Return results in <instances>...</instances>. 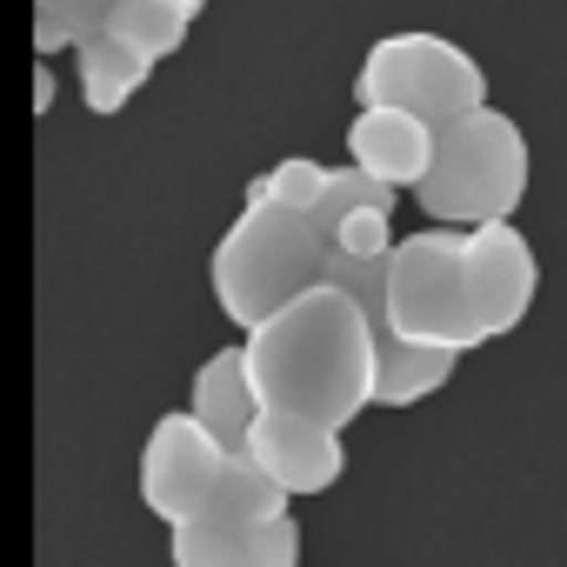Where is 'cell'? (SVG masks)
I'll return each mask as SVG.
<instances>
[{"label": "cell", "mask_w": 567, "mask_h": 567, "mask_svg": "<svg viewBox=\"0 0 567 567\" xmlns=\"http://www.w3.org/2000/svg\"><path fill=\"white\" fill-rule=\"evenodd\" d=\"M240 354L260 414H295L341 434L374 408V334L361 308L334 288H315L267 315L260 328H247Z\"/></svg>", "instance_id": "obj_1"}, {"label": "cell", "mask_w": 567, "mask_h": 567, "mask_svg": "<svg viewBox=\"0 0 567 567\" xmlns=\"http://www.w3.org/2000/svg\"><path fill=\"white\" fill-rule=\"evenodd\" d=\"M527 174H534V154H527V134L514 127V114L474 107L434 134V161H427L414 200L434 227L474 234V227L514 220V207L527 200Z\"/></svg>", "instance_id": "obj_2"}, {"label": "cell", "mask_w": 567, "mask_h": 567, "mask_svg": "<svg viewBox=\"0 0 567 567\" xmlns=\"http://www.w3.org/2000/svg\"><path fill=\"white\" fill-rule=\"evenodd\" d=\"M321 267H328V240L315 234L308 214L240 207V220L220 234V247L207 260V280H214V301L234 328H260L288 301L315 295Z\"/></svg>", "instance_id": "obj_3"}, {"label": "cell", "mask_w": 567, "mask_h": 567, "mask_svg": "<svg viewBox=\"0 0 567 567\" xmlns=\"http://www.w3.org/2000/svg\"><path fill=\"white\" fill-rule=\"evenodd\" d=\"M354 101L361 107H394V114H414L427 121L434 134L474 107H487V74L481 61L447 41V34H427V28H408V34H381L361 68H354Z\"/></svg>", "instance_id": "obj_4"}, {"label": "cell", "mask_w": 567, "mask_h": 567, "mask_svg": "<svg viewBox=\"0 0 567 567\" xmlns=\"http://www.w3.org/2000/svg\"><path fill=\"white\" fill-rule=\"evenodd\" d=\"M388 334L414 341V348H447V354H467L487 341L474 321V301H467V234L421 227V234L394 240V254H388Z\"/></svg>", "instance_id": "obj_5"}, {"label": "cell", "mask_w": 567, "mask_h": 567, "mask_svg": "<svg viewBox=\"0 0 567 567\" xmlns=\"http://www.w3.org/2000/svg\"><path fill=\"white\" fill-rule=\"evenodd\" d=\"M220 467H227V447L187 408L181 414H161L147 427V447H141V501H147V514L167 520V534L187 527V520H200Z\"/></svg>", "instance_id": "obj_6"}, {"label": "cell", "mask_w": 567, "mask_h": 567, "mask_svg": "<svg viewBox=\"0 0 567 567\" xmlns=\"http://www.w3.org/2000/svg\"><path fill=\"white\" fill-rule=\"evenodd\" d=\"M534 288H540V260H534V247L514 220H494V227L467 234V301H474V321H481L487 341H501L527 321Z\"/></svg>", "instance_id": "obj_7"}, {"label": "cell", "mask_w": 567, "mask_h": 567, "mask_svg": "<svg viewBox=\"0 0 567 567\" xmlns=\"http://www.w3.org/2000/svg\"><path fill=\"white\" fill-rule=\"evenodd\" d=\"M280 494L301 501V494H328L341 474H348V447L341 434L315 427V421H295V414H260L247 427V447H240Z\"/></svg>", "instance_id": "obj_8"}, {"label": "cell", "mask_w": 567, "mask_h": 567, "mask_svg": "<svg viewBox=\"0 0 567 567\" xmlns=\"http://www.w3.org/2000/svg\"><path fill=\"white\" fill-rule=\"evenodd\" d=\"M174 567H301V520L274 514V520H247V527H214V520H187L167 534Z\"/></svg>", "instance_id": "obj_9"}, {"label": "cell", "mask_w": 567, "mask_h": 567, "mask_svg": "<svg viewBox=\"0 0 567 567\" xmlns=\"http://www.w3.org/2000/svg\"><path fill=\"white\" fill-rule=\"evenodd\" d=\"M427 161H434V127L427 121H414V114H394V107H361L354 121H348V167L354 174H368V181H381V187H421V174H427Z\"/></svg>", "instance_id": "obj_10"}, {"label": "cell", "mask_w": 567, "mask_h": 567, "mask_svg": "<svg viewBox=\"0 0 567 567\" xmlns=\"http://www.w3.org/2000/svg\"><path fill=\"white\" fill-rule=\"evenodd\" d=\"M187 414H194L227 454L247 447V427L260 421V401H254V381H247V354H240V348H214V354L194 368Z\"/></svg>", "instance_id": "obj_11"}, {"label": "cell", "mask_w": 567, "mask_h": 567, "mask_svg": "<svg viewBox=\"0 0 567 567\" xmlns=\"http://www.w3.org/2000/svg\"><path fill=\"white\" fill-rule=\"evenodd\" d=\"M454 361L447 348H414V341H394L388 328H374V408H414L427 394H441L454 381Z\"/></svg>", "instance_id": "obj_12"}, {"label": "cell", "mask_w": 567, "mask_h": 567, "mask_svg": "<svg viewBox=\"0 0 567 567\" xmlns=\"http://www.w3.org/2000/svg\"><path fill=\"white\" fill-rule=\"evenodd\" d=\"M74 68H81V94H87L94 114H121V107L147 87V74H154V61H141L134 48H121L114 34L81 41V48H74Z\"/></svg>", "instance_id": "obj_13"}, {"label": "cell", "mask_w": 567, "mask_h": 567, "mask_svg": "<svg viewBox=\"0 0 567 567\" xmlns=\"http://www.w3.org/2000/svg\"><path fill=\"white\" fill-rule=\"evenodd\" d=\"M274 514H288V494H280L247 454H227V467L214 474V494H207L200 520H214V527H247V520H274Z\"/></svg>", "instance_id": "obj_14"}, {"label": "cell", "mask_w": 567, "mask_h": 567, "mask_svg": "<svg viewBox=\"0 0 567 567\" xmlns=\"http://www.w3.org/2000/svg\"><path fill=\"white\" fill-rule=\"evenodd\" d=\"M121 0H34V54L54 61V54H74L81 41L107 34Z\"/></svg>", "instance_id": "obj_15"}, {"label": "cell", "mask_w": 567, "mask_h": 567, "mask_svg": "<svg viewBox=\"0 0 567 567\" xmlns=\"http://www.w3.org/2000/svg\"><path fill=\"white\" fill-rule=\"evenodd\" d=\"M187 28H194V21H181L174 8H154V0H121L114 21H107V34H114L121 48H134L141 61H154V68L187 48Z\"/></svg>", "instance_id": "obj_16"}, {"label": "cell", "mask_w": 567, "mask_h": 567, "mask_svg": "<svg viewBox=\"0 0 567 567\" xmlns=\"http://www.w3.org/2000/svg\"><path fill=\"white\" fill-rule=\"evenodd\" d=\"M321 194H328V167L308 154H288L247 181V207H280V214H315Z\"/></svg>", "instance_id": "obj_17"}, {"label": "cell", "mask_w": 567, "mask_h": 567, "mask_svg": "<svg viewBox=\"0 0 567 567\" xmlns=\"http://www.w3.org/2000/svg\"><path fill=\"white\" fill-rule=\"evenodd\" d=\"M321 288L348 295V301L361 308L368 334H374V328H388V260H348V254H328Z\"/></svg>", "instance_id": "obj_18"}, {"label": "cell", "mask_w": 567, "mask_h": 567, "mask_svg": "<svg viewBox=\"0 0 567 567\" xmlns=\"http://www.w3.org/2000/svg\"><path fill=\"white\" fill-rule=\"evenodd\" d=\"M328 254H348V260H388V254H394V214H381V207L348 214V220L334 227V247H328Z\"/></svg>", "instance_id": "obj_19"}, {"label": "cell", "mask_w": 567, "mask_h": 567, "mask_svg": "<svg viewBox=\"0 0 567 567\" xmlns=\"http://www.w3.org/2000/svg\"><path fill=\"white\" fill-rule=\"evenodd\" d=\"M34 114H54V68H34Z\"/></svg>", "instance_id": "obj_20"}, {"label": "cell", "mask_w": 567, "mask_h": 567, "mask_svg": "<svg viewBox=\"0 0 567 567\" xmlns=\"http://www.w3.org/2000/svg\"><path fill=\"white\" fill-rule=\"evenodd\" d=\"M154 8H174L181 21H194V14H200V0H154Z\"/></svg>", "instance_id": "obj_21"}]
</instances>
